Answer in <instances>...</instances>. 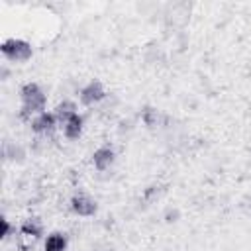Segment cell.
I'll use <instances>...</instances> for the list:
<instances>
[{
	"label": "cell",
	"instance_id": "obj_5",
	"mask_svg": "<svg viewBox=\"0 0 251 251\" xmlns=\"http://www.w3.org/2000/svg\"><path fill=\"white\" fill-rule=\"evenodd\" d=\"M61 127H63L65 137L76 139V137L82 133V118L78 116V112H76V114H71V116H67L65 120H61Z\"/></svg>",
	"mask_w": 251,
	"mask_h": 251
},
{
	"label": "cell",
	"instance_id": "obj_12",
	"mask_svg": "<svg viewBox=\"0 0 251 251\" xmlns=\"http://www.w3.org/2000/svg\"><path fill=\"white\" fill-rule=\"evenodd\" d=\"M71 114H76V106H75L73 102L65 100L63 104H59V106H57L55 116H57V120H59V122H61V120H65V118H67V116H71Z\"/></svg>",
	"mask_w": 251,
	"mask_h": 251
},
{
	"label": "cell",
	"instance_id": "obj_10",
	"mask_svg": "<svg viewBox=\"0 0 251 251\" xmlns=\"http://www.w3.org/2000/svg\"><path fill=\"white\" fill-rule=\"evenodd\" d=\"M22 231L25 235H33V237H39L43 233V224L37 220V218H29L22 224Z\"/></svg>",
	"mask_w": 251,
	"mask_h": 251
},
{
	"label": "cell",
	"instance_id": "obj_6",
	"mask_svg": "<svg viewBox=\"0 0 251 251\" xmlns=\"http://www.w3.org/2000/svg\"><path fill=\"white\" fill-rule=\"evenodd\" d=\"M114 159H116V153H114L112 147H100V149H96L94 155H92V163H94V167H96L98 171L110 169L112 163H114Z\"/></svg>",
	"mask_w": 251,
	"mask_h": 251
},
{
	"label": "cell",
	"instance_id": "obj_13",
	"mask_svg": "<svg viewBox=\"0 0 251 251\" xmlns=\"http://www.w3.org/2000/svg\"><path fill=\"white\" fill-rule=\"evenodd\" d=\"M163 220H165L167 224H175V222H178V220H180V212H178V208H167Z\"/></svg>",
	"mask_w": 251,
	"mask_h": 251
},
{
	"label": "cell",
	"instance_id": "obj_9",
	"mask_svg": "<svg viewBox=\"0 0 251 251\" xmlns=\"http://www.w3.org/2000/svg\"><path fill=\"white\" fill-rule=\"evenodd\" d=\"M67 249V235L65 233H51L45 239V251H65Z\"/></svg>",
	"mask_w": 251,
	"mask_h": 251
},
{
	"label": "cell",
	"instance_id": "obj_16",
	"mask_svg": "<svg viewBox=\"0 0 251 251\" xmlns=\"http://www.w3.org/2000/svg\"><path fill=\"white\" fill-rule=\"evenodd\" d=\"M243 208H245V210L251 214V196H247V198L243 200Z\"/></svg>",
	"mask_w": 251,
	"mask_h": 251
},
{
	"label": "cell",
	"instance_id": "obj_3",
	"mask_svg": "<svg viewBox=\"0 0 251 251\" xmlns=\"http://www.w3.org/2000/svg\"><path fill=\"white\" fill-rule=\"evenodd\" d=\"M106 96V90H104V84L100 80H90L82 90H80V102L84 106H92V104H98L100 100H104Z\"/></svg>",
	"mask_w": 251,
	"mask_h": 251
},
{
	"label": "cell",
	"instance_id": "obj_8",
	"mask_svg": "<svg viewBox=\"0 0 251 251\" xmlns=\"http://www.w3.org/2000/svg\"><path fill=\"white\" fill-rule=\"evenodd\" d=\"M2 153H4V159L14 161V163H16V161H18V163H22V161H24V157H25L24 147H22V145H18V143H12V141H6V143H4Z\"/></svg>",
	"mask_w": 251,
	"mask_h": 251
},
{
	"label": "cell",
	"instance_id": "obj_7",
	"mask_svg": "<svg viewBox=\"0 0 251 251\" xmlns=\"http://www.w3.org/2000/svg\"><path fill=\"white\" fill-rule=\"evenodd\" d=\"M55 122H57V116H55V114L41 112V114H37V116L33 118V122H31V129H33V131H37V133L51 131V129H53V126H55Z\"/></svg>",
	"mask_w": 251,
	"mask_h": 251
},
{
	"label": "cell",
	"instance_id": "obj_15",
	"mask_svg": "<svg viewBox=\"0 0 251 251\" xmlns=\"http://www.w3.org/2000/svg\"><path fill=\"white\" fill-rule=\"evenodd\" d=\"M2 227H4V229H2V235L8 237V235H10V224H8V220H2Z\"/></svg>",
	"mask_w": 251,
	"mask_h": 251
},
{
	"label": "cell",
	"instance_id": "obj_1",
	"mask_svg": "<svg viewBox=\"0 0 251 251\" xmlns=\"http://www.w3.org/2000/svg\"><path fill=\"white\" fill-rule=\"evenodd\" d=\"M22 102H24V112L25 114H41L45 108V94L35 82H27L20 90Z\"/></svg>",
	"mask_w": 251,
	"mask_h": 251
},
{
	"label": "cell",
	"instance_id": "obj_14",
	"mask_svg": "<svg viewBox=\"0 0 251 251\" xmlns=\"http://www.w3.org/2000/svg\"><path fill=\"white\" fill-rule=\"evenodd\" d=\"M159 186H149L147 190H145V198L147 200H155V198H159Z\"/></svg>",
	"mask_w": 251,
	"mask_h": 251
},
{
	"label": "cell",
	"instance_id": "obj_2",
	"mask_svg": "<svg viewBox=\"0 0 251 251\" xmlns=\"http://www.w3.org/2000/svg\"><path fill=\"white\" fill-rule=\"evenodd\" d=\"M2 53H4V57L10 59V61L24 63V61H27V59L31 57V45H29L27 41H24V39L12 37V39H6V41L2 43Z\"/></svg>",
	"mask_w": 251,
	"mask_h": 251
},
{
	"label": "cell",
	"instance_id": "obj_11",
	"mask_svg": "<svg viewBox=\"0 0 251 251\" xmlns=\"http://www.w3.org/2000/svg\"><path fill=\"white\" fill-rule=\"evenodd\" d=\"M141 120H143L145 126L155 127V126H159V122H161V114H159L155 108H149V106H147V108L141 112Z\"/></svg>",
	"mask_w": 251,
	"mask_h": 251
},
{
	"label": "cell",
	"instance_id": "obj_4",
	"mask_svg": "<svg viewBox=\"0 0 251 251\" xmlns=\"http://www.w3.org/2000/svg\"><path fill=\"white\" fill-rule=\"evenodd\" d=\"M71 208H73V212L76 214V216H94L96 214V202L90 198V196H86V194H78V196H73V200H71Z\"/></svg>",
	"mask_w": 251,
	"mask_h": 251
}]
</instances>
